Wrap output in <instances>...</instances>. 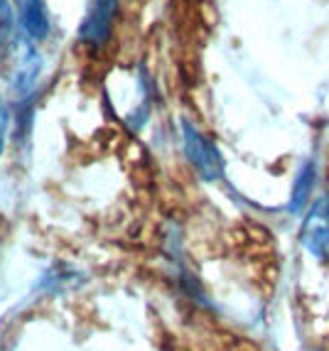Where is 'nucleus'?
Returning a JSON list of instances; mask_svg holds the SVG:
<instances>
[{"mask_svg": "<svg viewBox=\"0 0 329 351\" xmlns=\"http://www.w3.org/2000/svg\"><path fill=\"white\" fill-rule=\"evenodd\" d=\"M116 5L118 0H91L82 29H79V37H82V42H86L88 47H103L111 40Z\"/></svg>", "mask_w": 329, "mask_h": 351, "instance_id": "nucleus-3", "label": "nucleus"}, {"mask_svg": "<svg viewBox=\"0 0 329 351\" xmlns=\"http://www.w3.org/2000/svg\"><path fill=\"white\" fill-rule=\"evenodd\" d=\"M3 143L5 141H3V130H0V152H3Z\"/></svg>", "mask_w": 329, "mask_h": 351, "instance_id": "nucleus-7", "label": "nucleus"}, {"mask_svg": "<svg viewBox=\"0 0 329 351\" xmlns=\"http://www.w3.org/2000/svg\"><path fill=\"white\" fill-rule=\"evenodd\" d=\"M20 25L32 40H45L49 35V12L45 0H15Z\"/></svg>", "mask_w": 329, "mask_h": 351, "instance_id": "nucleus-4", "label": "nucleus"}, {"mask_svg": "<svg viewBox=\"0 0 329 351\" xmlns=\"http://www.w3.org/2000/svg\"><path fill=\"white\" fill-rule=\"evenodd\" d=\"M182 143L187 160L194 165V170L199 172L204 180H219L223 175V158L209 138L199 133L189 121H182Z\"/></svg>", "mask_w": 329, "mask_h": 351, "instance_id": "nucleus-1", "label": "nucleus"}, {"mask_svg": "<svg viewBox=\"0 0 329 351\" xmlns=\"http://www.w3.org/2000/svg\"><path fill=\"white\" fill-rule=\"evenodd\" d=\"M315 180H317V167L315 162H305L302 165V170L297 172V180H295V187H293V197H290V211H302L307 206V197L312 194L315 189Z\"/></svg>", "mask_w": 329, "mask_h": 351, "instance_id": "nucleus-5", "label": "nucleus"}, {"mask_svg": "<svg viewBox=\"0 0 329 351\" xmlns=\"http://www.w3.org/2000/svg\"><path fill=\"white\" fill-rule=\"evenodd\" d=\"M300 243L310 256L329 263V194H322L302 221Z\"/></svg>", "mask_w": 329, "mask_h": 351, "instance_id": "nucleus-2", "label": "nucleus"}, {"mask_svg": "<svg viewBox=\"0 0 329 351\" xmlns=\"http://www.w3.org/2000/svg\"><path fill=\"white\" fill-rule=\"evenodd\" d=\"M12 37V12L8 0H0V49L8 47Z\"/></svg>", "mask_w": 329, "mask_h": 351, "instance_id": "nucleus-6", "label": "nucleus"}]
</instances>
